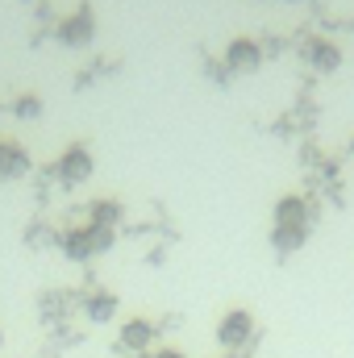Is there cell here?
Returning <instances> with one entry per match:
<instances>
[{
  "label": "cell",
  "instance_id": "cell-1",
  "mask_svg": "<svg viewBox=\"0 0 354 358\" xmlns=\"http://www.w3.org/2000/svg\"><path fill=\"white\" fill-rule=\"evenodd\" d=\"M250 342H255V313L250 308H229L217 321V346L225 355H242Z\"/></svg>",
  "mask_w": 354,
  "mask_h": 358
},
{
  "label": "cell",
  "instance_id": "cell-2",
  "mask_svg": "<svg viewBox=\"0 0 354 358\" xmlns=\"http://www.w3.org/2000/svg\"><path fill=\"white\" fill-rule=\"evenodd\" d=\"M92 171H96V159H92V150L84 146V142L67 146V150L59 155V163H55V176L63 179L67 187H76V183H88Z\"/></svg>",
  "mask_w": 354,
  "mask_h": 358
},
{
  "label": "cell",
  "instance_id": "cell-3",
  "mask_svg": "<svg viewBox=\"0 0 354 358\" xmlns=\"http://www.w3.org/2000/svg\"><path fill=\"white\" fill-rule=\"evenodd\" d=\"M92 38H96V13H92V4H80L71 17H63L59 21V42L63 46H92Z\"/></svg>",
  "mask_w": 354,
  "mask_h": 358
},
{
  "label": "cell",
  "instance_id": "cell-4",
  "mask_svg": "<svg viewBox=\"0 0 354 358\" xmlns=\"http://www.w3.org/2000/svg\"><path fill=\"white\" fill-rule=\"evenodd\" d=\"M225 67L238 71V76H255V71L263 67V46H259L255 38H234V42L225 46Z\"/></svg>",
  "mask_w": 354,
  "mask_h": 358
},
{
  "label": "cell",
  "instance_id": "cell-5",
  "mask_svg": "<svg viewBox=\"0 0 354 358\" xmlns=\"http://www.w3.org/2000/svg\"><path fill=\"white\" fill-rule=\"evenodd\" d=\"M271 221H275V225H304V229H309V225H313V204H309L304 196H296V192H292V196H279L275 208H271Z\"/></svg>",
  "mask_w": 354,
  "mask_h": 358
},
{
  "label": "cell",
  "instance_id": "cell-6",
  "mask_svg": "<svg viewBox=\"0 0 354 358\" xmlns=\"http://www.w3.org/2000/svg\"><path fill=\"white\" fill-rule=\"evenodd\" d=\"M117 342H121L129 355H146V350L155 346V325H150L146 317H129V321H121Z\"/></svg>",
  "mask_w": 354,
  "mask_h": 358
},
{
  "label": "cell",
  "instance_id": "cell-7",
  "mask_svg": "<svg viewBox=\"0 0 354 358\" xmlns=\"http://www.w3.org/2000/svg\"><path fill=\"white\" fill-rule=\"evenodd\" d=\"M59 250H63V259H71V263H88V259H96L92 229L88 225H71V229H63V234H59Z\"/></svg>",
  "mask_w": 354,
  "mask_h": 358
},
{
  "label": "cell",
  "instance_id": "cell-8",
  "mask_svg": "<svg viewBox=\"0 0 354 358\" xmlns=\"http://www.w3.org/2000/svg\"><path fill=\"white\" fill-rule=\"evenodd\" d=\"M304 59H309V67L321 71V76H330V71L342 67V50H338L330 38H313V42L304 46Z\"/></svg>",
  "mask_w": 354,
  "mask_h": 358
},
{
  "label": "cell",
  "instance_id": "cell-9",
  "mask_svg": "<svg viewBox=\"0 0 354 358\" xmlns=\"http://www.w3.org/2000/svg\"><path fill=\"white\" fill-rule=\"evenodd\" d=\"M304 242H309V229L304 225H271V250L275 255H300L304 250Z\"/></svg>",
  "mask_w": 354,
  "mask_h": 358
},
{
  "label": "cell",
  "instance_id": "cell-10",
  "mask_svg": "<svg viewBox=\"0 0 354 358\" xmlns=\"http://www.w3.org/2000/svg\"><path fill=\"white\" fill-rule=\"evenodd\" d=\"M117 313H121V300L113 292H92L84 300V321H92V325H108V321H117Z\"/></svg>",
  "mask_w": 354,
  "mask_h": 358
},
{
  "label": "cell",
  "instance_id": "cell-11",
  "mask_svg": "<svg viewBox=\"0 0 354 358\" xmlns=\"http://www.w3.org/2000/svg\"><path fill=\"white\" fill-rule=\"evenodd\" d=\"M121 221V204L117 200H92L88 208V225H104V229H117Z\"/></svg>",
  "mask_w": 354,
  "mask_h": 358
},
{
  "label": "cell",
  "instance_id": "cell-12",
  "mask_svg": "<svg viewBox=\"0 0 354 358\" xmlns=\"http://www.w3.org/2000/svg\"><path fill=\"white\" fill-rule=\"evenodd\" d=\"M25 171H29V155H25V146L8 142V150H4V176L0 179H21Z\"/></svg>",
  "mask_w": 354,
  "mask_h": 358
},
{
  "label": "cell",
  "instance_id": "cell-13",
  "mask_svg": "<svg viewBox=\"0 0 354 358\" xmlns=\"http://www.w3.org/2000/svg\"><path fill=\"white\" fill-rule=\"evenodd\" d=\"M13 113H17L21 121H38V117H42V96H29V92H25V96H17Z\"/></svg>",
  "mask_w": 354,
  "mask_h": 358
},
{
  "label": "cell",
  "instance_id": "cell-14",
  "mask_svg": "<svg viewBox=\"0 0 354 358\" xmlns=\"http://www.w3.org/2000/svg\"><path fill=\"white\" fill-rule=\"evenodd\" d=\"M92 229V246H96V255H108L113 246H117V229H104V225H88Z\"/></svg>",
  "mask_w": 354,
  "mask_h": 358
},
{
  "label": "cell",
  "instance_id": "cell-15",
  "mask_svg": "<svg viewBox=\"0 0 354 358\" xmlns=\"http://www.w3.org/2000/svg\"><path fill=\"white\" fill-rule=\"evenodd\" d=\"M155 358H187V355H183L179 346H163V350H159V355H155Z\"/></svg>",
  "mask_w": 354,
  "mask_h": 358
},
{
  "label": "cell",
  "instance_id": "cell-16",
  "mask_svg": "<svg viewBox=\"0 0 354 358\" xmlns=\"http://www.w3.org/2000/svg\"><path fill=\"white\" fill-rule=\"evenodd\" d=\"M4 150H8V142H0V176H4Z\"/></svg>",
  "mask_w": 354,
  "mask_h": 358
},
{
  "label": "cell",
  "instance_id": "cell-17",
  "mask_svg": "<svg viewBox=\"0 0 354 358\" xmlns=\"http://www.w3.org/2000/svg\"><path fill=\"white\" fill-rule=\"evenodd\" d=\"M221 358H246V355H221Z\"/></svg>",
  "mask_w": 354,
  "mask_h": 358
},
{
  "label": "cell",
  "instance_id": "cell-18",
  "mask_svg": "<svg viewBox=\"0 0 354 358\" xmlns=\"http://www.w3.org/2000/svg\"><path fill=\"white\" fill-rule=\"evenodd\" d=\"M0 350H4V329H0Z\"/></svg>",
  "mask_w": 354,
  "mask_h": 358
},
{
  "label": "cell",
  "instance_id": "cell-19",
  "mask_svg": "<svg viewBox=\"0 0 354 358\" xmlns=\"http://www.w3.org/2000/svg\"><path fill=\"white\" fill-rule=\"evenodd\" d=\"M134 358H155V355H134Z\"/></svg>",
  "mask_w": 354,
  "mask_h": 358
}]
</instances>
